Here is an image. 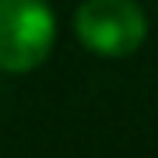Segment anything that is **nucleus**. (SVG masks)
<instances>
[{
  "mask_svg": "<svg viewBox=\"0 0 158 158\" xmlns=\"http://www.w3.org/2000/svg\"><path fill=\"white\" fill-rule=\"evenodd\" d=\"M53 42L56 14L46 0H0V70H35L46 63Z\"/></svg>",
  "mask_w": 158,
  "mask_h": 158,
  "instance_id": "f257e3e1",
  "label": "nucleus"
},
{
  "mask_svg": "<svg viewBox=\"0 0 158 158\" xmlns=\"http://www.w3.org/2000/svg\"><path fill=\"white\" fill-rule=\"evenodd\" d=\"M74 35L95 56H130L148 39V18L134 0H85L74 11Z\"/></svg>",
  "mask_w": 158,
  "mask_h": 158,
  "instance_id": "f03ea898",
  "label": "nucleus"
}]
</instances>
